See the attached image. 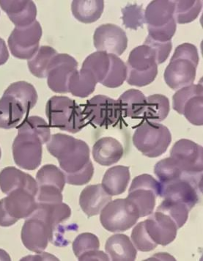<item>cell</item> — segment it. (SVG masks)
<instances>
[{"label": "cell", "mask_w": 203, "mask_h": 261, "mask_svg": "<svg viewBox=\"0 0 203 261\" xmlns=\"http://www.w3.org/2000/svg\"><path fill=\"white\" fill-rule=\"evenodd\" d=\"M50 154L58 159L65 174L82 170L90 163V148L85 141L64 134H55L46 143Z\"/></svg>", "instance_id": "cell-1"}, {"label": "cell", "mask_w": 203, "mask_h": 261, "mask_svg": "<svg viewBox=\"0 0 203 261\" xmlns=\"http://www.w3.org/2000/svg\"><path fill=\"white\" fill-rule=\"evenodd\" d=\"M197 48L192 43L179 45L164 73V81L173 90L192 85L199 63Z\"/></svg>", "instance_id": "cell-2"}, {"label": "cell", "mask_w": 203, "mask_h": 261, "mask_svg": "<svg viewBox=\"0 0 203 261\" xmlns=\"http://www.w3.org/2000/svg\"><path fill=\"white\" fill-rule=\"evenodd\" d=\"M46 115L51 126L71 134L87 125L83 110L74 100L66 96H54L47 102Z\"/></svg>", "instance_id": "cell-3"}, {"label": "cell", "mask_w": 203, "mask_h": 261, "mask_svg": "<svg viewBox=\"0 0 203 261\" xmlns=\"http://www.w3.org/2000/svg\"><path fill=\"white\" fill-rule=\"evenodd\" d=\"M174 1H152L145 11L148 36L159 42L172 41L177 29Z\"/></svg>", "instance_id": "cell-4"}, {"label": "cell", "mask_w": 203, "mask_h": 261, "mask_svg": "<svg viewBox=\"0 0 203 261\" xmlns=\"http://www.w3.org/2000/svg\"><path fill=\"white\" fill-rule=\"evenodd\" d=\"M172 142L169 128L159 123L145 120L136 128L133 143L145 156L157 158L167 151Z\"/></svg>", "instance_id": "cell-5"}, {"label": "cell", "mask_w": 203, "mask_h": 261, "mask_svg": "<svg viewBox=\"0 0 203 261\" xmlns=\"http://www.w3.org/2000/svg\"><path fill=\"white\" fill-rule=\"evenodd\" d=\"M125 65L126 82L132 86H147L157 78L158 64L155 51L147 45L134 48L131 51Z\"/></svg>", "instance_id": "cell-6"}, {"label": "cell", "mask_w": 203, "mask_h": 261, "mask_svg": "<svg viewBox=\"0 0 203 261\" xmlns=\"http://www.w3.org/2000/svg\"><path fill=\"white\" fill-rule=\"evenodd\" d=\"M162 184L152 175L143 174L132 180L126 197L140 217L150 215L157 203V197H160Z\"/></svg>", "instance_id": "cell-7"}, {"label": "cell", "mask_w": 203, "mask_h": 261, "mask_svg": "<svg viewBox=\"0 0 203 261\" xmlns=\"http://www.w3.org/2000/svg\"><path fill=\"white\" fill-rule=\"evenodd\" d=\"M100 214L102 226L112 232L126 231L136 225L139 219L137 211L126 198L111 200Z\"/></svg>", "instance_id": "cell-8"}, {"label": "cell", "mask_w": 203, "mask_h": 261, "mask_svg": "<svg viewBox=\"0 0 203 261\" xmlns=\"http://www.w3.org/2000/svg\"><path fill=\"white\" fill-rule=\"evenodd\" d=\"M174 111L194 125H203V88L200 84L181 88L172 97Z\"/></svg>", "instance_id": "cell-9"}, {"label": "cell", "mask_w": 203, "mask_h": 261, "mask_svg": "<svg viewBox=\"0 0 203 261\" xmlns=\"http://www.w3.org/2000/svg\"><path fill=\"white\" fill-rule=\"evenodd\" d=\"M43 145L38 137L27 132H18L13 143L15 163L27 170H35L41 165Z\"/></svg>", "instance_id": "cell-10"}, {"label": "cell", "mask_w": 203, "mask_h": 261, "mask_svg": "<svg viewBox=\"0 0 203 261\" xmlns=\"http://www.w3.org/2000/svg\"><path fill=\"white\" fill-rule=\"evenodd\" d=\"M42 35L43 30L38 21L24 28L16 27L8 41L12 55L18 59H31L39 48Z\"/></svg>", "instance_id": "cell-11"}, {"label": "cell", "mask_w": 203, "mask_h": 261, "mask_svg": "<svg viewBox=\"0 0 203 261\" xmlns=\"http://www.w3.org/2000/svg\"><path fill=\"white\" fill-rule=\"evenodd\" d=\"M83 114L85 120L99 127L116 124L122 116L117 100L104 95H97L88 100Z\"/></svg>", "instance_id": "cell-12"}, {"label": "cell", "mask_w": 203, "mask_h": 261, "mask_svg": "<svg viewBox=\"0 0 203 261\" xmlns=\"http://www.w3.org/2000/svg\"><path fill=\"white\" fill-rule=\"evenodd\" d=\"M170 157L189 176L202 177L203 149L192 140L182 139L174 144Z\"/></svg>", "instance_id": "cell-13"}, {"label": "cell", "mask_w": 203, "mask_h": 261, "mask_svg": "<svg viewBox=\"0 0 203 261\" xmlns=\"http://www.w3.org/2000/svg\"><path fill=\"white\" fill-rule=\"evenodd\" d=\"M78 69V63L68 54H58L52 60L47 71L48 88L57 93H68L70 75Z\"/></svg>", "instance_id": "cell-14"}, {"label": "cell", "mask_w": 203, "mask_h": 261, "mask_svg": "<svg viewBox=\"0 0 203 261\" xmlns=\"http://www.w3.org/2000/svg\"><path fill=\"white\" fill-rule=\"evenodd\" d=\"M93 43L98 51L120 56L126 50L128 38L125 32L120 27L105 24L95 30Z\"/></svg>", "instance_id": "cell-15"}, {"label": "cell", "mask_w": 203, "mask_h": 261, "mask_svg": "<svg viewBox=\"0 0 203 261\" xmlns=\"http://www.w3.org/2000/svg\"><path fill=\"white\" fill-rule=\"evenodd\" d=\"M21 241L24 247L31 252H42L51 242V230L39 217L31 215L27 218L21 230Z\"/></svg>", "instance_id": "cell-16"}, {"label": "cell", "mask_w": 203, "mask_h": 261, "mask_svg": "<svg viewBox=\"0 0 203 261\" xmlns=\"http://www.w3.org/2000/svg\"><path fill=\"white\" fill-rule=\"evenodd\" d=\"M200 179L184 178L167 184H162L160 197L182 202L192 210L199 201Z\"/></svg>", "instance_id": "cell-17"}, {"label": "cell", "mask_w": 203, "mask_h": 261, "mask_svg": "<svg viewBox=\"0 0 203 261\" xmlns=\"http://www.w3.org/2000/svg\"><path fill=\"white\" fill-rule=\"evenodd\" d=\"M144 222L147 233L158 245H168L177 237L179 230L177 225L165 214L160 212L151 214L150 217Z\"/></svg>", "instance_id": "cell-18"}, {"label": "cell", "mask_w": 203, "mask_h": 261, "mask_svg": "<svg viewBox=\"0 0 203 261\" xmlns=\"http://www.w3.org/2000/svg\"><path fill=\"white\" fill-rule=\"evenodd\" d=\"M3 205L12 218L16 221L30 217L38 208L36 197L24 189H18L3 199Z\"/></svg>", "instance_id": "cell-19"}, {"label": "cell", "mask_w": 203, "mask_h": 261, "mask_svg": "<svg viewBox=\"0 0 203 261\" xmlns=\"http://www.w3.org/2000/svg\"><path fill=\"white\" fill-rule=\"evenodd\" d=\"M0 189L8 195L18 189H24L36 197L38 186L32 175L14 167H8L0 172Z\"/></svg>", "instance_id": "cell-20"}, {"label": "cell", "mask_w": 203, "mask_h": 261, "mask_svg": "<svg viewBox=\"0 0 203 261\" xmlns=\"http://www.w3.org/2000/svg\"><path fill=\"white\" fill-rule=\"evenodd\" d=\"M0 6L16 28L30 26L36 21L37 7L33 1L0 0Z\"/></svg>", "instance_id": "cell-21"}, {"label": "cell", "mask_w": 203, "mask_h": 261, "mask_svg": "<svg viewBox=\"0 0 203 261\" xmlns=\"http://www.w3.org/2000/svg\"><path fill=\"white\" fill-rule=\"evenodd\" d=\"M32 215L36 216L44 221L51 230L53 239L54 234L60 227H63V224L70 218L71 209L63 202L52 204L38 203V208Z\"/></svg>", "instance_id": "cell-22"}, {"label": "cell", "mask_w": 203, "mask_h": 261, "mask_svg": "<svg viewBox=\"0 0 203 261\" xmlns=\"http://www.w3.org/2000/svg\"><path fill=\"white\" fill-rule=\"evenodd\" d=\"M112 200L102 184L87 186L81 192L80 205L87 217L98 215L104 207Z\"/></svg>", "instance_id": "cell-23"}, {"label": "cell", "mask_w": 203, "mask_h": 261, "mask_svg": "<svg viewBox=\"0 0 203 261\" xmlns=\"http://www.w3.org/2000/svg\"><path fill=\"white\" fill-rule=\"evenodd\" d=\"M94 160L102 166H111L121 160L124 148L113 137H106L98 140L93 147Z\"/></svg>", "instance_id": "cell-24"}, {"label": "cell", "mask_w": 203, "mask_h": 261, "mask_svg": "<svg viewBox=\"0 0 203 261\" xmlns=\"http://www.w3.org/2000/svg\"><path fill=\"white\" fill-rule=\"evenodd\" d=\"M105 250L111 260L134 261L137 258V249L130 238L124 234H116L109 238Z\"/></svg>", "instance_id": "cell-25"}, {"label": "cell", "mask_w": 203, "mask_h": 261, "mask_svg": "<svg viewBox=\"0 0 203 261\" xmlns=\"http://www.w3.org/2000/svg\"><path fill=\"white\" fill-rule=\"evenodd\" d=\"M26 114L22 105L10 95L3 94L0 98V128H16Z\"/></svg>", "instance_id": "cell-26"}, {"label": "cell", "mask_w": 203, "mask_h": 261, "mask_svg": "<svg viewBox=\"0 0 203 261\" xmlns=\"http://www.w3.org/2000/svg\"><path fill=\"white\" fill-rule=\"evenodd\" d=\"M130 178L129 167L119 165L111 167L106 172L102 185L106 192L112 197L120 195L126 190Z\"/></svg>", "instance_id": "cell-27"}, {"label": "cell", "mask_w": 203, "mask_h": 261, "mask_svg": "<svg viewBox=\"0 0 203 261\" xmlns=\"http://www.w3.org/2000/svg\"><path fill=\"white\" fill-rule=\"evenodd\" d=\"M97 82L93 73L88 70L81 68L75 70L68 82V93L79 98H86L95 91Z\"/></svg>", "instance_id": "cell-28"}, {"label": "cell", "mask_w": 203, "mask_h": 261, "mask_svg": "<svg viewBox=\"0 0 203 261\" xmlns=\"http://www.w3.org/2000/svg\"><path fill=\"white\" fill-rule=\"evenodd\" d=\"M117 102L124 116L135 119L145 113L147 97L138 90L130 89L122 93Z\"/></svg>", "instance_id": "cell-29"}, {"label": "cell", "mask_w": 203, "mask_h": 261, "mask_svg": "<svg viewBox=\"0 0 203 261\" xmlns=\"http://www.w3.org/2000/svg\"><path fill=\"white\" fill-rule=\"evenodd\" d=\"M105 8V2L80 1L75 0L71 4V11L75 19L84 24H91L98 21Z\"/></svg>", "instance_id": "cell-30"}, {"label": "cell", "mask_w": 203, "mask_h": 261, "mask_svg": "<svg viewBox=\"0 0 203 261\" xmlns=\"http://www.w3.org/2000/svg\"><path fill=\"white\" fill-rule=\"evenodd\" d=\"M4 95H10L22 105L28 114L36 105L38 93L33 85L27 82L20 81L11 84L5 91Z\"/></svg>", "instance_id": "cell-31"}, {"label": "cell", "mask_w": 203, "mask_h": 261, "mask_svg": "<svg viewBox=\"0 0 203 261\" xmlns=\"http://www.w3.org/2000/svg\"><path fill=\"white\" fill-rule=\"evenodd\" d=\"M170 111L169 100L162 94L151 95L147 98L144 118L145 120L160 123L168 116Z\"/></svg>", "instance_id": "cell-32"}, {"label": "cell", "mask_w": 203, "mask_h": 261, "mask_svg": "<svg viewBox=\"0 0 203 261\" xmlns=\"http://www.w3.org/2000/svg\"><path fill=\"white\" fill-rule=\"evenodd\" d=\"M154 173L162 184H167L184 178L202 179V177H192L186 175L173 159H164L157 162Z\"/></svg>", "instance_id": "cell-33"}, {"label": "cell", "mask_w": 203, "mask_h": 261, "mask_svg": "<svg viewBox=\"0 0 203 261\" xmlns=\"http://www.w3.org/2000/svg\"><path fill=\"white\" fill-rule=\"evenodd\" d=\"M58 54V51L51 46L39 47L34 56L28 62V68L32 74L40 79L46 78L50 63Z\"/></svg>", "instance_id": "cell-34"}, {"label": "cell", "mask_w": 203, "mask_h": 261, "mask_svg": "<svg viewBox=\"0 0 203 261\" xmlns=\"http://www.w3.org/2000/svg\"><path fill=\"white\" fill-rule=\"evenodd\" d=\"M110 65L109 54L97 51L87 57L82 64V68L91 72L98 83L102 84L108 73Z\"/></svg>", "instance_id": "cell-35"}, {"label": "cell", "mask_w": 203, "mask_h": 261, "mask_svg": "<svg viewBox=\"0 0 203 261\" xmlns=\"http://www.w3.org/2000/svg\"><path fill=\"white\" fill-rule=\"evenodd\" d=\"M109 55L110 59V68L102 85L109 88H119L126 80V65L117 55L112 54H109Z\"/></svg>", "instance_id": "cell-36"}, {"label": "cell", "mask_w": 203, "mask_h": 261, "mask_svg": "<svg viewBox=\"0 0 203 261\" xmlns=\"http://www.w3.org/2000/svg\"><path fill=\"white\" fill-rule=\"evenodd\" d=\"M174 17L176 24L192 22L202 11V1H174Z\"/></svg>", "instance_id": "cell-37"}, {"label": "cell", "mask_w": 203, "mask_h": 261, "mask_svg": "<svg viewBox=\"0 0 203 261\" xmlns=\"http://www.w3.org/2000/svg\"><path fill=\"white\" fill-rule=\"evenodd\" d=\"M190 211L189 207L182 202L164 199L162 203L158 207L157 212H160L169 216L179 229L187 222Z\"/></svg>", "instance_id": "cell-38"}, {"label": "cell", "mask_w": 203, "mask_h": 261, "mask_svg": "<svg viewBox=\"0 0 203 261\" xmlns=\"http://www.w3.org/2000/svg\"><path fill=\"white\" fill-rule=\"evenodd\" d=\"M38 186H51L63 191L66 179L63 170L53 165H44L40 169L36 175Z\"/></svg>", "instance_id": "cell-39"}, {"label": "cell", "mask_w": 203, "mask_h": 261, "mask_svg": "<svg viewBox=\"0 0 203 261\" xmlns=\"http://www.w3.org/2000/svg\"><path fill=\"white\" fill-rule=\"evenodd\" d=\"M18 132H27L33 134L38 137L43 144L48 143L51 137L49 125L44 119L38 116H30L25 119L18 127Z\"/></svg>", "instance_id": "cell-40"}, {"label": "cell", "mask_w": 203, "mask_h": 261, "mask_svg": "<svg viewBox=\"0 0 203 261\" xmlns=\"http://www.w3.org/2000/svg\"><path fill=\"white\" fill-rule=\"evenodd\" d=\"M122 24L127 29L134 30L143 28L145 24V11L142 6L135 4L127 5L122 9Z\"/></svg>", "instance_id": "cell-41"}, {"label": "cell", "mask_w": 203, "mask_h": 261, "mask_svg": "<svg viewBox=\"0 0 203 261\" xmlns=\"http://www.w3.org/2000/svg\"><path fill=\"white\" fill-rule=\"evenodd\" d=\"M132 242L137 250L143 252L154 250L158 246L147 233L144 221L139 222L132 230Z\"/></svg>", "instance_id": "cell-42"}, {"label": "cell", "mask_w": 203, "mask_h": 261, "mask_svg": "<svg viewBox=\"0 0 203 261\" xmlns=\"http://www.w3.org/2000/svg\"><path fill=\"white\" fill-rule=\"evenodd\" d=\"M72 247L75 257L79 258L80 256L86 252L99 249L100 242L95 234L85 232L75 238Z\"/></svg>", "instance_id": "cell-43"}, {"label": "cell", "mask_w": 203, "mask_h": 261, "mask_svg": "<svg viewBox=\"0 0 203 261\" xmlns=\"http://www.w3.org/2000/svg\"><path fill=\"white\" fill-rule=\"evenodd\" d=\"M63 191L51 186H38L36 200L38 203L52 204L63 202Z\"/></svg>", "instance_id": "cell-44"}, {"label": "cell", "mask_w": 203, "mask_h": 261, "mask_svg": "<svg viewBox=\"0 0 203 261\" xmlns=\"http://www.w3.org/2000/svg\"><path fill=\"white\" fill-rule=\"evenodd\" d=\"M144 44L150 46L155 51L158 65L162 64L167 60L172 48V41H156L148 36L146 38Z\"/></svg>", "instance_id": "cell-45"}, {"label": "cell", "mask_w": 203, "mask_h": 261, "mask_svg": "<svg viewBox=\"0 0 203 261\" xmlns=\"http://www.w3.org/2000/svg\"><path fill=\"white\" fill-rule=\"evenodd\" d=\"M94 174V167L90 162L85 168L73 174H65L66 183L70 185H85L91 180Z\"/></svg>", "instance_id": "cell-46"}, {"label": "cell", "mask_w": 203, "mask_h": 261, "mask_svg": "<svg viewBox=\"0 0 203 261\" xmlns=\"http://www.w3.org/2000/svg\"><path fill=\"white\" fill-rule=\"evenodd\" d=\"M79 260H110V257L103 251L92 250L79 257Z\"/></svg>", "instance_id": "cell-47"}, {"label": "cell", "mask_w": 203, "mask_h": 261, "mask_svg": "<svg viewBox=\"0 0 203 261\" xmlns=\"http://www.w3.org/2000/svg\"><path fill=\"white\" fill-rule=\"evenodd\" d=\"M18 221L12 218L7 212L3 205V200H0V226L2 227H10L16 224Z\"/></svg>", "instance_id": "cell-48"}, {"label": "cell", "mask_w": 203, "mask_h": 261, "mask_svg": "<svg viewBox=\"0 0 203 261\" xmlns=\"http://www.w3.org/2000/svg\"><path fill=\"white\" fill-rule=\"evenodd\" d=\"M21 260H59L56 257L49 253L38 252L36 255L23 257Z\"/></svg>", "instance_id": "cell-49"}, {"label": "cell", "mask_w": 203, "mask_h": 261, "mask_svg": "<svg viewBox=\"0 0 203 261\" xmlns=\"http://www.w3.org/2000/svg\"><path fill=\"white\" fill-rule=\"evenodd\" d=\"M9 59V53L7 48L6 42L0 38V65L6 64Z\"/></svg>", "instance_id": "cell-50"}, {"label": "cell", "mask_w": 203, "mask_h": 261, "mask_svg": "<svg viewBox=\"0 0 203 261\" xmlns=\"http://www.w3.org/2000/svg\"><path fill=\"white\" fill-rule=\"evenodd\" d=\"M0 260H11V257L8 255V252L1 249H0Z\"/></svg>", "instance_id": "cell-51"}, {"label": "cell", "mask_w": 203, "mask_h": 261, "mask_svg": "<svg viewBox=\"0 0 203 261\" xmlns=\"http://www.w3.org/2000/svg\"><path fill=\"white\" fill-rule=\"evenodd\" d=\"M1 155H2V151H1V148H0V159H1Z\"/></svg>", "instance_id": "cell-52"}]
</instances>
